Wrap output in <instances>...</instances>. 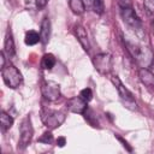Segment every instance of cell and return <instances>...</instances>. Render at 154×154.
I'll list each match as a JSON object with an SVG mask.
<instances>
[{"label": "cell", "mask_w": 154, "mask_h": 154, "mask_svg": "<svg viewBox=\"0 0 154 154\" xmlns=\"http://www.w3.org/2000/svg\"><path fill=\"white\" fill-rule=\"evenodd\" d=\"M79 96H81L83 100H85V101L88 102V101H90V100L93 99V91H91L90 88H84V89L81 90Z\"/></svg>", "instance_id": "cell-19"}, {"label": "cell", "mask_w": 154, "mask_h": 154, "mask_svg": "<svg viewBox=\"0 0 154 154\" xmlns=\"http://www.w3.org/2000/svg\"><path fill=\"white\" fill-rule=\"evenodd\" d=\"M41 65H42V67L46 69V70H52V69L54 67V65H55V58H54V55L51 54V53L45 54V55L42 57V63H41Z\"/></svg>", "instance_id": "cell-16"}, {"label": "cell", "mask_w": 154, "mask_h": 154, "mask_svg": "<svg viewBox=\"0 0 154 154\" xmlns=\"http://www.w3.org/2000/svg\"><path fill=\"white\" fill-rule=\"evenodd\" d=\"M51 37V20L45 17L41 22V30H40V38L43 45H46L49 41Z\"/></svg>", "instance_id": "cell-11"}, {"label": "cell", "mask_w": 154, "mask_h": 154, "mask_svg": "<svg viewBox=\"0 0 154 154\" xmlns=\"http://www.w3.org/2000/svg\"><path fill=\"white\" fill-rule=\"evenodd\" d=\"M42 95L49 101H54L60 96V85L53 81H45L41 87Z\"/></svg>", "instance_id": "cell-7"}, {"label": "cell", "mask_w": 154, "mask_h": 154, "mask_svg": "<svg viewBox=\"0 0 154 154\" xmlns=\"http://www.w3.org/2000/svg\"><path fill=\"white\" fill-rule=\"evenodd\" d=\"M138 76H140V79L141 82L149 87V88H153L154 87V73H152L146 67H142L140 71H138Z\"/></svg>", "instance_id": "cell-12"}, {"label": "cell", "mask_w": 154, "mask_h": 154, "mask_svg": "<svg viewBox=\"0 0 154 154\" xmlns=\"http://www.w3.org/2000/svg\"><path fill=\"white\" fill-rule=\"evenodd\" d=\"M12 125H13V118L8 113H6L5 111H1V113H0V126H1V130L5 132Z\"/></svg>", "instance_id": "cell-14"}, {"label": "cell", "mask_w": 154, "mask_h": 154, "mask_svg": "<svg viewBox=\"0 0 154 154\" xmlns=\"http://www.w3.org/2000/svg\"><path fill=\"white\" fill-rule=\"evenodd\" d=\"M120 14H122V18H123L124 23H126L128 26L140 38H143L144 37V29H143V25H142V20L136 14V12L132 8V6L131 7H126V8H122L120 10Z\"/></svg>", "instance_id": "cell-2"}, {"label": "cell", "mask_w": 154, "mask_h": 154, "mask_svg": "<svg viewBox=\"0 0 154 154\" xmlns=\"http://www.w3.org/2000/svg\"><path fill=\"white\" fill-rule=\"evenodd\" d=\"M4 52L7 54V57H13L16 54V47H14V41L12 38V35L10 31H7L5 36V42H4Z\"/></svg>", "instance_id": "cell-13"}, {"label": "cell", "mask_w": 154, "mask_h": 154, "mask_svg": "<svg viewBox=\"0 0 154 154\" xmlns=\"http://www.w3.org/2000/svg\"><path fill=\"white\" fill-rule=\"evenodd\" d=\"M94 67L102 75H107L112 69V55L109 53H100L93 58Z\"/></svg>", "instance_id": "cell-5"}, {"label": "cell", "mask_w": 154, "mask_h": 154, "mask_svg": "<svg viewBox=\"0 0 154 154\" xmlns=\"http://www.w3.org/2000/svg\"><path fill=\"white\" fill-rule=\"evenodd\" d=\"M0 60H1V69H2L5 66V52L4 51L0 53Z\"/></svg>", "instance_id": "cell-26"}, {"label": "cell", "mask_w": 154, "mask_h": 154, "mask_svg": "<svg viewBox=\"0 0 154 154\" xmlns=\"http://www.w3.org/2000/svg\"><path fill=\"white\" fill-rule=\"evenodd\" d=\"M1 76H2L5 84L13 89L19 87V84L22 83V79H23L19 70L12 64H8L1 69Z\"/></svg>", "instance_id": "cell-3"}, {"label": "cell", "mask_w": 154, "mask_h": 154, "mask_svg": "<svg viewBox=\"0 0 154 154\" xmlns=\"http://www.w3.org/2000/svg\"><path fill=\"white\" fill-rule=\"evenodd\" d=\"M118 5L120 6V8H126V7L132 6V1L131 0H118Z\"/></svg>", "instance_id": "cell-22"}, {"label": "cell", "mask_w": 154, "mask_h": 154, "mask_svg": "<svg viewBox=\"0 0 154 154\" xmlns=\"http://www.w3.org/2000/svg\"><path fill=\"white\" fill-rule=\"evenodd\" d=\"M32 135H34V129H32V125H31V120H30V117H25L22 123H20V126H19V142H18V147L20 149H24L31 141L32 138Z\"/></svg>", "instance_id": "cell-4"}, {"label": "cell", "mask_w": 154, "mask_h": 154, "mask_svg": "<svg viewBox=\"0 0 154 154\" xmlns=\"http://www.w3.org/2000/svg\"><path fill=\"white\" fill-rule=\"evenodd\" d=\"M67 109H70L73 113H84L87 109V101L83 100L81 96H75L67 100L66 102Z\"/></svg>", "instance_id": "cell-9"}, {"label": "cell", "mask_w": 154, "mask_h": 154, "mask_svg": "<svg viewBox=\"0 0 154 154\" xmlns=\"http://www.w3.org/2000/svg\"><path fill=\"white\" fill-rule=\"evenodd\" d=\"M47 1H48V0H35L36 6H37L38 8H43V7L47 5Z\"/></svg>", "instance_id": "cell-23"}, {"label": "cell", "mask_w": 154, "mask_h": 154, "mask_svg": "<svg viewBox=\"0 0 154 154\" xmlns=\"http://www.w3.org/2000/svg\"><path fill=\"white\" fill-rule=\"evenodd\" d=\"M24 41H25V45H28V46H34V45H36L38 41H41V38H40V35H38L36 31L29 30V31L25 34Z\"/></svg>", "instance_id": "cell-15"}, {"label": "cell", "mask_w": 154, "mask_h": 154, "mask_svg": "<svg viewBox=\"0 0 154 154\" xmlns=\"http://www.w3.org/2000/svg\"><path fill=\"white\" fill-rule=\"evenodd\" d=\"M85 7H91V4H93V0H83Z\"/></svg>", "instance_id": "cell-27"}, {"label": "cell", "mask_w": 154, "mask_h": 154, "mask_svg": "<svg viewBox=\"0 0 154 154\" xmlns=\"http://www.w3.org/2000/svg\"><path fill=\"white\" fill-rule=\"evenodd\" d=\"M125 46L128 52L131 54V57L142 66V67H149L154 61V54L153 52L146 47L141 46L138 43H134L130 41H125Z\"/></svg>", "instance_id": "cell-1"}, {"label": "cell", "mask_w": 154, "mask_h": 154, "mask_svg": "<svg viewBox=\"0 0 154 154\" xmlns=\"http://www.w3.org/2000/svg\"><path fill=\"white\" fill-rule=\"evenodd\" d=\"M70 7L76 14H82L85 11V5L83 0H70Z\"/></svg>", "instance_id": "cell-17"}, {"label": "cell", "mask_w": 154, "mask_h": 154, "mask_svg": "<svg viewBox=\"0 0 154 154\" xmlns=\"http://www.w3.org/2000/svg\"><path fill=\"white\" fill-rule=\"evenodd\" d=\"M91 8H93L97 14H102V13H103V10H105L103 0H93Z\"/></svg>", "instance_id": "cell-18"}, {"label": "cell", "mask_w": 154, "mask_h": 154, "mask_svg": "<svg viewBox=\"0 0 154 154\" xmlns=\"http://www.w3.org/2000/svg\"><path fill=\"white\" fill-rule=\"evenodd\" d=\"M65 143H66L65 137H59V138L57 140V144H58L59 147H64V146H65Z\"/></svg>", "instance_id": "cell-24"}, {"label": "cell", "mask_w": 154, "mask_h": 154, "mask_svg": "<svg viewBox=\"0 0 154 154\" xmlns=\"http://www.w3.org/2000/svg\"><path fill=\"white\" fill-rule=\"evenodd\" d=\"M117 138H118V140H119V141L123 143V146H124L125 148H128V150H129V152H131V147H129V144H128V142H126V141H124V140H123L120 136H117Z\"/></svg>", "instance_id": "cell-25"}, {"label": "cell", "mask_w": 154, "mask_h": 154, "mask_svg": "<svg viewBox=\"0 0 154 154\" xmlns=\"http://www.w3.org/2000/svg\"><path fill=\"white\" fill-rule=\"evenodd\" d=\"M52 140H53V134H52L51 131H46V132L38 138V142H42V143L48 144V143L52 142Z\"/></svg>", "instance_id": "cell-20"}, {"label": "cell", "mask_w": 154, "mask_h": 154, "mask_svg": "<svg viewBox=\"0 0 154 154\" xmlns=\"http://www.w3.org/2000/svg\"><path fill=\"white\" fill-rule=\"evenodd\" d=\"M42 120L48 129H55L64 123L65 113L58 111H46L42 112Z\"/></svg>", "instance_id": "cell-6"}, {"label": "cell", "mask_w": 154, "mask_h": 154, "mask_svg": "<svg viewBox=\"0 0 154 154\" xmlns=\"http://www.w3.org/2000/svg\"><path fill=\"white\" fill-rule=\"evenodd\" d=\"M111 82L113 83V85L116 87V89L118 90V94H119V96L123 99V100H125L126 102H134V97H132V94L124 87V84L122 83V81L119 79V77L118 76H116V75H112L111 77Z\"/></svg>", "instance_id": "cell-8"}, {"label": "cell", "mask_w": 154, "mask_h": 154, "mask_svg": "<svg viewBox=\"0 0 154 154\" xmlns=\"http://www.w3.org/2000/svg\"><path fill=\"white\" fill-rule=\"evenodd\" d=\"M75 34H76V36H77V40H78L79 43L82 45L83 49L88 52L89 48H90V45H89V40H88V35H87L85 29H84L82 25L77 24V25H75Z\"/></svg>", "instance_id": "cell-10"}, {"label": "cell", "mask_w": 154, "mask_h": 154, "mask_svg": "<svg viewBox=\"0 0 154 154\" xmlns=\"http://www.w3.org/2000/svg\"><path fill=\"white\" fill-rule=\"evenodd\" d=\"M143 5L144 8L148 11V13H154V0H144Z\"/></svg>", "instance_id": "cell-21"}]
</instances>
